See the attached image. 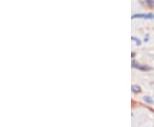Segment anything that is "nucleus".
<instances>
[{"label":"nucleus","instance_id":"obj_2","mask_svg":"<svg viewBox=\"0 0 154 127\" xmlns=\"http://www.w3.org/2000/svg\"><path fill=\"white\" fill-rule=\"evenodd\" d=\"M132 66L134 67V68H136L138 70L141 71H147L149 70H151L150 67L142 66V65H139V64H136L135 61H132Z\"/></svg>","mask_w":154,"mask_h":127},{"label":"nucleus","instance_id":"obj_5","mask_svg":"<svg viewBox=\"0 0 154 127\" xmlns=\"http://www.w3.org/2000/svg\"><path fill=\"white\" fill-rule=\"evenodd\" d=\"M131 39H132L133 41H134V42L136 43V45H140V43H141V42H140V40H138L137 38H136V37H134V36H132V38H131Z\"/></svg>","mask_w":154,"mask_h":127},{"label":"nucleus","instance_id":"obj_3","mask_svg":"<svg viewBox=\"0 0 154 127\" xmlns=\"http://www.w3.org/2000/svg\"><path fill=\"white\" fill-rule=\"evenodd\" d=\"M131 90H132V92H134V94H138V93H140L141 92V88L140 86H138V85H132Z\"/></svg>","mask_w":154,"mask_h":127},{"label":"nucleus","instance_id":"obj_1","mask_svg":"<svg viewBox=\"0 0 154 127\" xmlns=\"http://www.w3.org/2000/svg\"><path fill=\"white\" fill-rule=\"evenodd\" d=\"M133 19L134 18H143V19H153L154 14L148 13V14H135L132 16Z\"/></svg>","mask_w":154,"mask_h":127},{"label":"nucleus","instance_id":"obj_4","mask_svg":"<svg viewBox=\"0 0 154 127\" xmlns=\"http://www.w3.org/2000/svg\"><path fill=\"white\" fill-rule=\"evenodd\" d=\"M144 100L146 101V102H147L149 104H153L154 101L152 100V99L151 98V97H149V96H145L144 97Z\"/></svg>","mask_w":154,"mask_h":127},{"label":"nucleus","instance_id":"obj_6","mask_svg":"<svg viewBox=\"0 0 154 127\" xmlns=\"http://www.w3.org/2000/svg\"><path fill=\"white\" fill-rule=\"evenodd\" d=\"M146 2H147V4H148L149 5L154 6V2L152 0H146Z\"/></svg>","mask_w":154,"mask_h":127}]
</instances>
